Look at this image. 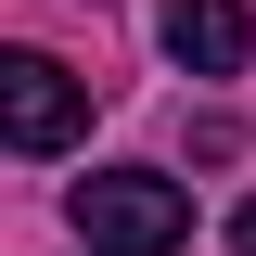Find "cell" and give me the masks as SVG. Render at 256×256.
Segmentation results:
<instances>
[{"label": "cell", "instance_id": "obj_1", "mask_svg": "<svg viewBox=\"0 0 256 256\" xmlns=\"http://www.w3.org/2000/svg\"><path fill=\"white\" fill-rule=\"evenodd\" d=\"M64 218H77L90 256H166V244H192V192L166 166H90Z\"/></svg>", "mask_w": 256, "mask_h": 256}, {"label": "cell", "instance_id": "obj_2", "mask_svg": "<svg viewBox=\"0 0 256 256\" xmlns=\"http://www.w3.org/2000/svg\"><path fill=\"white\" fill-rule=\"evenodd\" d=\"M90 128V77H64L52 52H0V141L13 154H64Z\"/></svg>", "mask_w": 256, "mask_h": 256}, {"label": "cell", "instance_id": "obj_3", "mask_svg": "<svg viewBox=\"0 0 256 256\" xmlns=\"http://www.w3.org/2000/svg\"><path fill=\"white\" fill-rule=\"evenodd\" d=\"M154 38H166V64H192V77H244L256 64V13L244 0H166Z\"/></svg>", "mask_w": 256, "mask_h": 256}, {"label": "cell", "instance_id": "obj_4", "mask_svg": "<svg viewBox=\"0 0 256 256\" xmlns=\"http://www.w3.org/2000/svg\"><path fill=\"white\" fill-rule=\"evenodd\" d=\"M230 244H244V256H256V205H244V218H230Z\"/></svg>", "mask_w": 256, "mask_h": 256}]
</instances>
